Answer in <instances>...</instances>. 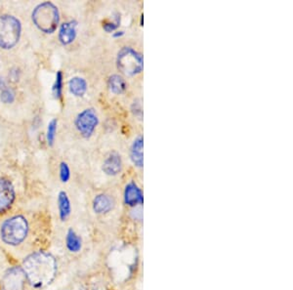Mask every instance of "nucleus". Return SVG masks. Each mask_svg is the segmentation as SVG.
I'll return each mask as SVG.
<instances>
[{"mask_svg":"<svg viewBox=\"0 0 293 290\" xmlns=\"http://www.w3.org/2000/svg\"><path fill=\"white\" fill-rule=\"evenodd\" d=\"M16 94L12 88L9 86L3 84V87H1V92H0V100L4 104H12L15 101Z\"/></svg>","mask_w":293,"mask_h":290,"instance_id":"19","label":"nucleus"},{"mask_svg":"<svg viewBox=\"0 0 293 290\" xmlns=\"http://www.w3.org/2000/svg\"><path fill=\"white\" fill-rule=\"evenodd\" d=\"M124 202L126 205L135 207L144 202V195L140 187L135 182H130L125 186Z\"/></svg>","mask_w":293,"mask_h":290,"instance_id":"9","label":"nucleus"},{"mask_svg":"<svg viewBox=\"0 0 293 290\" xmlns=\"http://www.w3.org/2000/svg\"><path fill=\"white\" fill-rule=\"evenodd\" d=\"M132 113H133V115L135 117H137L140 120L143 118V109H142L141 104L138 101L133 103V105H132Z\"/></svg>","mask_w":293,"mask_h":290,"instance_id":"23","label":"nucleus"},{"mask_svg":"<svg viewBox=\"0 0 293 290\" xmlns=\"http://www.w3.org/2000/svg\"><path fill=\"white\" fill-rule=\"evenodd\" d=\"M15 189L13 184L5 178H0V213L6 212L15 200Z\"/></svg>","mask_w":293,"mask_h":290,"instance_id":"8","label":"nucleus"},{"mask_svg":"<svg viewBox=\"0 0 293 290\" xmlns=\"http://www.w3.org/2000/svg\"><path fill=\"white\" fill-rule=\"evenodd\" d=\"M77 24L78 23L75 20L61 24L58 37L63 45H69L75 40L77 35Z\"/></svg>","mask_w":293,"mask_h":290,"instance_id":"10","label":"nucleus"},{"mask_svg":"<svg viewBox=\"0 0 293 290\" xmlns=\"http://www.w3.org/2000/svg\"><path fill=\"white\" fill-rule=\"evenodd\" d=\"M23 271L25 278L35 289H42L50 285L57 273L55 258L45 252H36L24 259Z\"/></svg>","mask_w":293,"mask_h":290,"instance_id":"1","label":"nucleus"},{"mask_svg":"<svg viewBox=\"0 0 293 290\" xmlns=\"http://www.w3.org/2000/svg\"><path fill=\"white\" fill-rule=\"evenodd\" d=\"M28 232V224L23 216L7 219L1 226V239L9 245H18L24 241Z\"/></svg>","mask_w":293,"mask_h":290,"instance_id":"5","label":"nucleus"},{"mask_svg":"<svg viewBox=\"0 0 293 290\" xmlns=\"http://www.w3.org/2000/svg\"><path fill=\"white\" fill-rule=\"evenodd\" d=\"M74 124L80 135L86 139H89L93 135L99 124V118L96 111L92 108L83 110L77 115Z\"/></svg>","mask_w":293,"mask_h":290,"instance_id":"6","label":"nucleus"},{"mask_svg":"<svg viewBox=\"0 0 293 290\" xmlns=\"http://www.w3.org/2000/svg\"><path fill=\"white\" fill-rule=\"evenodd\" d=\"M58 207H59V214L62 221H66L70 217L72 212V205L68 193L66 192H60L58 195Z\"/></svg>","mask_w":293,"mask_h":290,"instance_id":"16","label":"nucleus"},{"mask_svg":"<svg viewBox=\"0 0 293 290\" xmlns=\"http://www.w3.org/2000/svg\"><path fill=\"white\" fill-rule=\"evenodd\" d=\"M25 282V275L23 269L13 268L9 270L2 279L4 290H22Z\"/></svg>","mask_w":293,"mask_h":290,"instance_id":"7","label":"nucleus"},{"mask_svg":"<svg viewBox=\"0 0 293 290\" xmlns=\"http://www.w3.org/2000/svg\"><path fill=\"white\" fill-rule=\"evenodd\" d=\"M22 34V23L13 15L0 16V48L9 50L15 47Z\"/></svg>","mask_w":293,"mask_h":290,"instance_id":"3","label":"nucleus"},{"mask_svg":"<svg viewBox=\"0 0 293 290\" xmlns=\"http://www.w3.org/2000/svg\"><path fill=\"white\" fill-rule=\"evenodd\" d=\"M108 87L110 91L116 95H120L127 89V83L125 79L120 74H113L108 79Z\"/></svg>","mask_w":293,"mask_h":290,"instance_id":"15","label":"nucleus"},{"mask_svg":"<svg viewBox=\"0 0 293 290\" xmlns=\"http://www.w3.org/2000/svg\"><path fill=\"white\" fill-rule=\"evenodd\" d=\"M31 20L39 30L51 34L57 29L60 22L59 9L52 2H42L33 9Z\"/></svg>","mask_w":293,"mask_h":290,"instance_id":"2","label":"nucleus"},{"mask_svg":"<svg viewBox=\"0 0 293 290\" xmlns=\"http://www.w3.org/2000/svg\"><path fill=\"white\" fill-rule=\"evenodd\" d=\"M117 66L124 75L135 76L144 70L143 55L130 46L122 47L118 53Z\"/></svg>","mask_w":293,"mask_h":290,"instance_id":"4","label":"nucleus"},{"mask_svg":"<svg viewBox=\"0 0 293 290\" xmlns=\"http://www.w3.org/2000/svg\"><path fill=\"white\" fill-rule=\"evenodd\" d=\"M69 89L73 96L82 97L86 93L88 85L86 80L80 76H74L69 81Z\"/></svg>","mask_w":293,"mask_h":290,"instance_id":"14","label":"nucleus"},{"mask_svg":"<svg viewBox=\"0 0 293 290\" xmlns=\"http://www.w3.org/2000/svg\"><path fill=\"white\" fill-rule=\"evenodd\" d=\"M144 138L138 136L134 139L130 147V159L134 166L137 168H143L144 166Z\"/></svg>","mask_w":293,"mask_h":290,"instance_id":"11","label":"nucleus"},{"mask_svg":"<svg viewBox=\"0 0 293 290\" xmlns=\"http://www.w3.org/2000/svg\"><path fill=\"white\" fill-rule=\"evenodd\" d=\"M57 126H58V120H56V119L52 120L48 123L46 139H47V143H48L50 146L54 145L55 138H56V133H57Z\"/></svg>","mask_w":293,"mask_h":290,"instance_id":"21","label":"nucleus"},{"mask_svg":"<svg viewBox=\"0 0 293 290\" xmlns=\"http://www.w3.org/2000/svg\"><path fill=\"white\" fill-rule=\"evenodd\" d=\"M115 207L114 199L105 193L98 194L93 200V210L97 214H106Z\"/></svg>","mask_w":293,"mask_h":290,"instance_id":"13","label":"nucleus"},{"mask_svg":"<svg viewBox=\"0 0 293 290\" xmlns=\"http://www.w3.org/2000/svg\"><path fill=\"white\" fill-rule=\"evenodd\" d=\"M64 75L61 71H58L56 73L55 82L53 84V94L56 99H61L63 96V83H64Z\"/></svg>","mask_w":293,"mask_h":290,"instance_id":"18","label":"nucleus"},{"mask_svg":"<svg viewBox=\"0 0 293 290\" xmlns=\"http://www.w3.org/2000/svg\"><path fill=\"white\" fill-rule=\"evenodd\" d=\"M124 34H125V32L123 30H117V31L113 32V37L114 38H121Z\"/></svg>","mask_w":293,"mask_h":290,"instance_id":"24","label":"nucleus"},{"mask_svg":"<svg viewBox=\"0 0 293 290\" xmlns=\"http://www.w3.org/2000/svg\"><path fill=\"white\" fill-rule=\"evenodd\" d=\"M67 247L71 252H79L82 247V241L81 238L73 231L69 230L67 234Z\"/></svg>","mask_w":293,"mask_h":290,"instance_id":"17","label":"nucleus"},{"mask_svg":"<svg viewBox=\"0 0 293 290\" xmlns=\"http://www.w3.org/2000/svg\"><path fill=\"white\" fill-rule=\"evenodd\" d=\"M102 169L109 176H117L122 170V159L118 152H112L104 161Z\"/></svg>","mask_w":293,"mask_h":290,"instance_id":"12","label":"nucleus"},{"mask_svg":"<svg viewBox=\"0 0 293 290\" xmlns=\"http://www.w3.org/2000/svg\"><path fill=\"white\" fill-rule=\"evenodd\" d=\"M122 23V17L120 13H116L114 15V21L113 22H107L103 24V28L106 32H115L120 27Z\"/></svg>","mask_w":293,"mask_h":290,"instance_id":"20","label":"nucleus"},{"mask_svg":"<svg viewBox=\"0 0 293 290\" xmlns=\"http://www.w3.org/2000/svg\"><path fill=\"white\" fill-rule=\"evenodd\" d=\"M71 178V169L67 162H61L60 164V179L63 183H67Z\"/></svg>","mask_w":293,"mask_h":290,"instance_id":"22","label":"nucleus"}]
</instances>
